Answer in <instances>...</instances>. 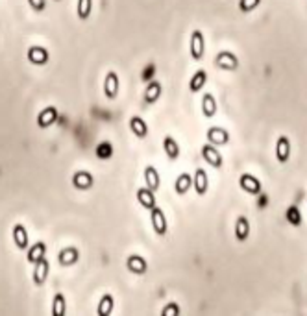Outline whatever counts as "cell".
Segmentation results:
<instances>
[{
	"mask_svg": "<svg viewBox=\"0 0 307 316\" xmlns=\"http://www.w3.org/2000/svg\"><path fill=\"white\" fill-rule=\"evenodd\" d=\"M189 48H191V58L194 61H200L206 55V39H204V33L200 30H194L191 33V41H189Z\"/></svg>",
	"mask_w": 307,
	"mask_h": 316,
	"instance_id": "cell-1",
	"label": "cell"
},
{
	"mask_svg": "<svg viewBox=\"0 0 307 316\" xmlns=\"http://www.w3.org/2000/svg\"><path fill=\"white\" fill-rule=\"evenodd\" d=\"M215 65L219 67V69H222V70L233 72V70L239 69V60H237V55H235L233 52L222 50V52H219V54H216Z\"/></svg>",
	"mask_w": 307,
	"mask_h": 316,
	"instance_id": "cell-2",
	"label": "cell"
},
{
	"mask_svg": "<svg viewBox=\"0 0 307 316\" xmlns=\"http://www.w3.org/2000/svg\"><path fill=\"white\" fill-rule=\"evenodd\" d=\"M206 137L211 144H215V146H224V144L229 142V132L224 128H219V126H211V128L207 129Z\"/></svg>",
	"mask_w": 307,
	"mask_h": 316,
	"instance_id": "cell-3",
	"label": "cell"
},
{
	"mask_svg": "<svg viewBox=\"0 0 307 316\" xmlns=\"http://www.w3.org/2000/svg\"><path fill=\"white\" fill-rule=\"evenodd\" d=\"M202 157L209 163L211 166H213V169H216V170L222 169V163H224V161H222V156H220V152L216 150L215 144H211V142L209 144H204Z\"/></svg>",
	"mask_w": 307,
	"mask_h": 316,
	"instance_id": "cell-4",
	"label": "cell"
},
{
	"mask_svg": "<svg viewBox=\"0 0 307 316\" xmlns=\"http://www.w3.org/2000/svg\"><path fill=\"white\" fill-rule=\"evenodd\" d=\"M150 218H152V228H154V231L163 237V235L167 233V229H169V226H167L165 213H163V211L156 206L154 209H150Z\"/></svg>",
	"mask_w": 307,
	"mask_h": 316,
	"instance_id": "cell-5",
	"label": "cell"
},
{
	"mask_svg": "<svg viewBox=\"0 0 307 316\" xmlns=\"http://www.w3.org/2000/svg\"><path fill=\"white\" fill-rule=\"evenodd\" d=\"M239 185L243 189L244 193L248 194H259L261 193V181L252 174H243L239 178Z\"/></svg>",
	"mask_w": 307,
	"mask_h": 316,
	"instance_id": "cell-6",
	"label": "cell"
},
{
	"mask_svg": "<svg viewBox=\"0 0 307 316\" xmlns=\"http://www.w3.org/2000/svg\"><path fill=\"white\" fill-rule=\"evenodd\" d=\"M291 157V139L281 135L276 142V159L280 161V163H287Z\"/></svg>",
	"mask_w": 307,
	"mask_h": 316,
	"instance_id": "cell-7",
	"label": "cell"
},
{
	"mask_svg": "<svg viewBox=\"0 0 307 316\" xmlns=\"http://www.w3.org/2000/svg\"><path fill=\"white\" fill-rule=\"evenodd\" d=\"M104 92L110 100L117 98V95H119V76H117V72H113V70L107 72V76H105V80H104Z\"/></svg>",
	"mask_w": 307,
	"mask_h": 316,
	"instance_id": "cell-8",
	"label": "cell"
},
{
	"mask_svg": "<svg viewBox=\"0 0 307 316\" xmlns=\"http://www.w3.org/2000/svg\"><path fill=\"white\" fill-rule=\"evenodd\" d=\"M194 191H196L198 196H204V194L207 193V189H209V179H207V174L204 169H196V172H194Z\"/></svg>",
	"mask_w": 307,
	"mask_h": 316,
	"instance_id": "cell-9",
	"label": "cell"
},
{
	"mask_svg": "<svg viewBox=\"0 0 307 316\" xmlns=\"http://www.w3.org/2000/svg\"><path fill=\"white\" fill-rule=\"evenodd\" d=\"M33 266H35V268H33V283H35L37 287H41L46 281V277H48V261L43 257V259H39Z\"/></svg>",
	"mask_w": 307,
	"mask_h": 316,
	"instance_id": "cell-10",
	"label": "cell"
},
{
	"mask_svg": "<svg viewBox=\"0 0 307 316\" xmlns=\"http://www.w3.org/2000/svg\"><path fill=\"white\" fill-rule=\"evenodd\" d=\"M56 119H58V109H56L54 105H50V107H46V109H43L41 113H39V117H37V126H39V128H48V126H52V124L56 122Z\"/></svg>",
	"mask_w": 307,
	"mask_h": 316,
	"instance_id": "cell-11",
	"label": "cell"
},
{
	"mask_svg": "<svg viewBox=\"0 0 307 316\" xmlns=\"http://www.w3.org/2000/svg\"><path fill=\"white\" fill-rule=\"evenodd\" d=\"M145 183L150 189L152 193H157L161 187V179H159V172H157L154 166H147L145 169Z\"/></svg>",
	"mask_w": 307,
	"mask_h": 316,
	"instance_id": "cell-12",
	"label": "cell"
},
{
	"mask_svg": "<svg viewBox=\"0 0 307 316\" xmlns=\"http://www.w3.org/2000/svg\"><path fill=\"white\" fill-rule=\"evenodd\" d=\"M235 238H237L239 243H244L248 238V235H250V222H248L246 216H239L237 222H235Z\"/></svg>",
	"mask_w": 307,
	"mask_h": 316,
	"instance_id": "cell-13",
	"label": "cell"
},
{
	"mask_svg": "<svg viewBox=\"0 0 307 316\" xmlns=\"http://www.w3.org/2000/svg\"><path fill=\"white\" fill-rule=\"evenodd\" d=\"M194 179L191 178V176L187 174V172H184V174H179L178 178H176L174 181V191L176 194H179V196H184V194L189 193V189L193 187Z\"/></svg>",
	"mask_w": 307,
	"mask_h": 316,
	"instance_id": "cell-14",
	"label": "cell"
},
{
	"mask_svg": "<svg viewBox=\"0 0 307 316\" xmlns=\"http://www.w3.org/2000/svg\"><path fill=\"white\" fill-rule=\"evenodd\" d=\"M73 185L78 189V191H87V189L93 187V176L89 174V172L80 170V172H76V174L73 176Z\"/></svg>",
	"mask_w": 307,
	"mask_h": 316,
	"instance_id": "cell-15",
	"label": "cell"
},
{
	"mask_svg": "<svg viewBox=\"0 0 307 316\" xmlns=\"http://www.w3.org/2000/svg\"><path fill=\"white\" fill-rule=\"evenodd\" d=\"M28 61L33 65H46L48 61V52L43 48V46H32L28 50Z\"/></svg>",
	"mask_w": 307,
	"mask_h": 316,
	"instance_id": "cell-16",
	"label": "cell"
},
{
	"mask_svg": "<svg viewBox=\"0 0 307 316\" xmlns=\"http://www.w3.org/2000/svg\"><path fill=\"white\" fill-rule=\"evenodd\" d=\"M137 200H139V203H141V206L145 207V209H148V211L156 207V196H154V193H152L148 187L139 189L137 191Z\"/></svg>",
	"mask_w": 307,
	"mask_h": 316,
	"instance_id": "cell-17",
	"label": "cell"
},
{
	"mask_svg": "<svg viewBox=\"0 0 307 316\" xmlns=\"http://www.w3.org/2000/svg\"><path fill=\"white\" fill-rule=\"evenodd\" d=\"M161 91H163V89H161V83L156 82V80H152L147 85V91H145V102H147V104L157 102L161 97Z\"/></svg>",
	"mask_w": 307,
	"mask_h": 316,
	"instance_id": "cell-18",
	"label": "cell"
},
{
	"mask_svg": "<svg viewBox=\"0 0 307 316\" xmlns=\"http://www.w3.org/2000/svg\"><path fill=\"white\" fill-rule=\"evenodd\" d=\"M126 266L130 268V272H133V274H137V275H141V274H147V261L142 259V257H139V255H132V257H128V261H126Z\"/></svg>",
	"mask_w": 307,
	"mask_h": 316,
	"instance_id": "cell-19",
	"label": "cell"
},
{
	"mask_svg": "<svg viewBox=\"0 0 307 316\" xmlns=\"http://www.w3.org/2000/svg\"><path fill=\"white\" fill-rule=\"evenodd\" d=\"M130 129H132V132L135 133V137H139V139H145L148 135V126L141 117H132V119H130Z\"/></svg>",
	"mask_w": 307,
	"mask_h": 316,
	"instance_id": "cell-20",
	"label": "cell"
},
{
	"mask_svg": "<svg viewBox=\"0 0 307 316\" xmlns=\"http://www.w3.org/2000/svg\"><path fill=\"white\" fill-rule=\"evenodd\" d=\"M202 113L206 119H211L216 115V100L211 92H206L202 98Z\"/></svg>",
	"mask_w": 307,
	"mask_h": 316,
	"instance_id": "cell-21",
	"label": "cell"
},
{
	"mask_svg": "<svg viewBox=\"0 0 307 316\" xmlns=\"http://www.w3.org/2000/svg\"><path fill=\"white\" fill-rule=\"evenodd\" d=\"M13 240H15V244H17L19 250H26V248L30 246V243H28L26 228H24V226L17 224L13 228Z\"/></svg>",
	"mask_w": 307,
	"mask_h": 316,
	"instance_id": "cell-22",
	"label": "cell"
},
{
	"mask_svg": "<svg viewBox=\"0 0 307 316\" xmlns=\"http://www.w3.org/2000/svg\"><path fill=\"white\" fill-rule=\"evenodd\" d=\"M206 82H207V72H206V70H198L193 78L189 80V91H191V92L202 91L204 85H206Z\"/></svg>",
	"mask_w": 307,
	"mask_h": 316,
	"instance_id": "cell-23",
	"label": "cell"
},
{
	"mask_svg": "<svg viewBox=\"0 0 307 316\" xmlns=\"http://www.w3.org/2000/svg\"><path fill=\"white\" fill-rule=\"evenodd\" d=\"M78 257H80V253H78V250L76 248H65L63 252L60 253V265H63V266H70V265H74V263L78 261Z\"/></svg>",
	"mask_w": 307,
	"mask_h": 316,
	"instance_id": "cell-24",
	"label": "cell"
},
{
	"mask_svg": "<svg viewBox=\"0 0 307 316\" xmlns=\"http://www.w3.org/2000/svg\"><path fill=\"white\" fill-rule=\"evenodd\" d=\"M46 253V244L45 243H37L33 244L30 250H28V263H32V265H35L39 259H43Z\"/></svg>",
	"mask_w": 307,
	"mask_h": 316,
	"instance_id": "cell-25",
	"label": "cell"
},
{
	"mask_svg": "<svg viewBox=\"0 0 307 316\" xmlns=\"http://www.w3.org/2000/svg\"><path fill=\"white\" fill-rule=\"evenodd\" d=\"M163 150H165V154L169 156V159H178V157H179L178 142L170 137V135H167V137L163 139Z\"/></svg>",
	"mask_w": 307,
	"mask_h": 316,
	"instance_id": "cell-26",
	"label": "cell"
},
{
	"mask_svg": "<svg viewBox=\"0 0 307 316\" xmlns=\"http://www.w3.org/2000/svg\"><path fill=\"white\" fill-rule=\"evenodd\" d=\"M113 305H115L113 296H111V294H104L102 300H100V305H98V314L100 316H110L111 311H113Z\"/></svg>",
	"mask_w": 307,
	"mask_h": 316,
	"instance_id": "cell-27",
	"label": "cell"
},
{
	"mask_svg": "<svg viewBox=\"0 0 307 316\" xmlns=\"http://www.w3.org/2000/svg\"><path fill=\"white\" fill-rule=\"evenodd\" d=\"M67 312V305H65V296L58 292L54 296V303H52V316H63Z\"/></svg>",
	"mask_w": 307,
	"mask_h": 316,
	"instance_id": "cell-28",
	"label": "cell"
},
{
	"mask_svg": "<svg viewBox=\"0 0 307 316\" xmlns=\"http://www.w3.org/2000/svg\"><path fill=\"white\" fill-rule=\"evenodd\" d=\"M93 9V0H78V17L82 21H87L91 17Z\"/></svg>",
	"mask_w": 307,
	"mask_h": 316,
	"instance_id": "cell-29",
	"label": "cell"
},
{
	"mask_svg": "<svg viewBox=\"0 0 307 316\" xmlns=\"http://www.w3.org/2000/svg\"><path fill=\"white\" fill-rule=\"evenodd\" d=\"M259 4H261V0H241L239 2V9L243 13H248V11H254Z\"/></svg>",
	"mask_w": 307,
	"mask_h": 316,
	"instance_id": "cell-30",
	"label": "cell"
},
{
	"mask_svg": "<svg viewBox=\"0 0 307 316\" xmlns=\"http://www.w3.org/2000/svg\"><path fill=\"white\" fill-rule=\"evenodd\" d=\"M287 220H289L293 226H300V222H302L300 211L296 209V207H289V209H287Z\"/></svg>",
	"mask_w": 307,
	"mask_h": 316,
	"instance_id": "cell-31",
	"label": "cell"
},
{
	"mask_svg": "<svg viewBox=\"0 0 307 316\" xmlns=\"http://www.w3.org/2000/svg\"><path fill=\"white\" fill-rule=\"evenodd\" d=\"M111 154H113V150H111V144H107V142H102L100 146L97 148V156L102 157V159H110Z\"/></svg>",
	"mask_w": 307,
	"mask_h": 316,
	"instance_id": "cell-32",
	"label": "cell"
},
{
	"mask_svg": "<svg viewBox=\"0 0 307 316\" xmlns=\"http://www.w3.org/2000/svg\"><path fill=\"white\" fill-rule=\"evenodd\" d=\"M161 314L163 316H179V307L176 305V303H167L165 307H163V311H161Z\"/></svg>",
	"mask_w": 307,
	"mask_h": 316,
	"instance_id": "cell-33",
	"label": "cell"
},
{
	"mask_svg": "<svg viewBox=\"0 0 307 316\" xmlns=\"http://www.w3.org/2000/svg\"><path fill=\"white\" fill-rule=\"evenodd\" d=\"M30 2V6H32L35 11H43L45 9V0H28Z\"/></svg>",
	"mask_w": 307,
	"mask_h": 316,
	"instance_id": "cell-34",
	"label": "cell"
}]
</instances>
